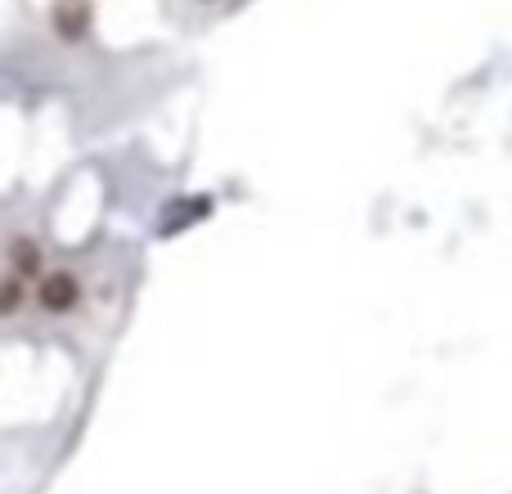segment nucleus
I'll return each mask as SVG.
<instances>
[{
  "mask_svg": "<svg viewBox=\"0 0 512 494\" xmlns=\"http://www.w3.org/2000/svg\"><path fill=\"white\" fill-rule=\"evenodd\" d=\"M90 27V0H59L54 5V32L63 41H81Z\"/></svg>",
  "mask_w": 512,
  "mask_h": 494,
  "instance_id": "obj_1",
  "label": "nucleus"
},
{
  "mask_svg": "<svg viewBox=\"0 0 512 494\" xmlns=\"http://www.w3.org/2000/svg\"><path fill=\"white\" fill-rule=\"evenodd\" d=\"M167 212H171V216H162L158 230H162V234H176V230H185V225L203 221V216L212 212V198H185V203H171Z\"/></svg>",
  "mask_w": 512,
  "mask_h": 494,
  "instance_id": "obj_3",
  "label": "nucleus"
},
{
  "mask_svg": "<svg viewBox=\"0 0 512 494\" xmlns=\"http://www.w3.org/2000/svg\"><path fill=\"white\" fill-rule=\"evenodd\" d=\"M77 292H81V283L72 279V274H50V279L41 283V306L45 310H72L77 306Z\"/></svg>",
  "mask_w": 512,
  "mask_h": 494,
  "instance_id": "obj_2",
  "label": "nucleus"
},
{
  "mask_svg": "<svg viewBox=\"0 0 512 494\" xmlns=\"http://www.w3.org/2000/svg\"><path fill=\"white\" fill-rule=\"evenodd\" d=\"M18 297H23V283H18V279H5V288H0V310H14Z\"/></svg>",
  "mask_w": 512,
  "mask_h": 494,
  "instance_id": "obj_4",
  "label": "nucleus"
}]
</instances>
